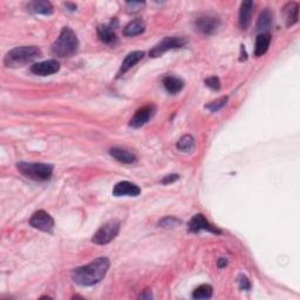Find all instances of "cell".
<instances>
[{
    "label": "cell",
    "instance_id": "6da1fadb",
    "mask_svg": "<svg viewBox=\"0 0 300 300\" xmlns=\"http://www.w3.org/2000/svg\"><path fill=\"white\" fill-rule=\"evenodd\" d=\"M110 262L106 257H100L88 264L73 270L72 279L80 286H92L101 281L106 277Z\"/></svg>",
    "mask_w": 300,
    "mask_h": 300
},
{
    "label": "cell",
    "instance_id": "7a4b0ae2",
    "mask_svg": "<svg viewBox=\"0 0 300 300\" xmlns=\"http://www.w3.org/2000/svg\"><path fill=\"white\" fill-rule=\"evenodd\" d=\"M79 49V39L74 31L69 27H63L59 38L52 45L53 55L58 58H70Z\"/></svg>",
    "mask_w": 300,
    "mask_h": 300
},
{
    "label": "cell",
    "instance_id": "3957f363",
    "mask_svg": "<svg viewBox=\"0 0 300 300\" xmlns=\"http://www.w3.org/2000/svg\"><path fill=\"white\" fill-rule=\"evenodd\" d=\"M40 56L41 51L37 46H20L7 53L4 59V63L6 67L18 68V67H23L27 63L33 62Z\"/></svg>",
    "mask_w": 300,
    "mask_h": 300
},
{
    "label": "cell",
    "instance_id": "277c9868",
    "mask_svg": "<svg viewBox=\"0 0 300 300\" xmlns=\"http://www.w3.org/2000/svg\"><path fill=\"white\" fill-rule=\"evenodd\" d=\"M19 173L32 181H48L53 175V166L47 163H30L19 162L17 164Z\"/></svg>",
    "mask_w": 300,
    "mask_h": 300
},
{
    "label": "cell",
    "instance_id": "5b68a950",
    "mask_svg": "<svg viewBox=\"0 0 300 300\" xmlns=\"http://www.w3.org/2000/svg\"><path fill=\"white\" fill-rule=\"evenodd\" d=\"M121 224L117 219H112L105 223L92 237V242L96 245H106L119 235Z\"/></svg>",
    "mask_w": 300,
    "mask_h": 300
},
{
    "label": "cell",
    "instance_id": "8992f818",
    "mask_svg": "<svg viewBox=\"0 0 300 300\" xmlns=\"http://www.w3.org/2000/svg\"><path fill=\"white\" fill-rule=\"evenodd\" d=\"M185 44H187V40L182 37H167L150 49L149 55L152 58H159V56L163 55L164 53L171 51V49L182 48Z\"/></svg>",
    "mask_w": 300,
    "mask_h": 300
},
{
    "label": "cell",
    "instance_id": "52a82bcc",
    "mask_svg": "<svg viewBox=\"0 0 300 300\" xmlns=\"http://www.w3.org/2000/svg\"><path fill=\"white\" fill-rule=\"evenodd\" d=\"M220 26V20L218 17L212 14H203L199 16L195 21L196 31L204 35L215 34Z\"/></svg>",
    "mask_w": 300,
    "mask_h": 300
},
{
    "label": "cell",
    "instance_id": "ba28073f",
    "mask_svg": "<svg viewBox=\"0 0 300 300\" xmlns=\"http://www.w3.org/2000/svg\"><path fill=\"white\" fill-rule=\"evenodd\" d=\"M30 225L32 228L44 232H52L54 228V219L52 216L44 210L35 211L30 218Z\"/></svg>",
    "mask_w": 300,
    "mask_h": 300
},
{
    "label": "cell",
    "instance_id": "9c48e42d",
    "mask_svg": "<svg viewBox=\"0 0 300 300\" xmlns=\"http://www.w3.org/2000/svg\"><path fill=\"white\" fill-rule=\"evenodd\" d=\"M155 113L156 107L154 105H147L142 107V108L136 110V113H135L134 116L130 119L129 126L131 128H141L142 126H144L149 120L153 119Z\"/></svg>",
    "mask_w": 300,
    "mask_h": 300
},
{
    "label": "cell",
    "instance_id": "30bf717a",
    "mask_svg": "<svg viewBox=\"0 0 300 300\" xmlns=\"http://www.w3.org/2000/svg\"><path fill=\"white\" fill-rule=\"evenodd\" d=\"M188 228L189 230L191 232H194V234H197V232L202 231V230H205V231H209L211 232V234H215V235H220L222 234V231L219 230L218 228L213 227L211 223H209L208 220L204 216L202 215V213H197V215H195L192 218L190 219V222L188 224Z\"/></svg>",
    "mask_w": 300,
    "mask_h": 300
},
{
    "label": "cell",
    "instance_id": "8fae6325",
    "mask_svg": "<svg viewBox=\"0 0 300 300\" xmlns=\"http://www.w3.org/2000/svg\"><path fill=\"white\" fill-rule=\"evenodd\" d=\"M117 27V20L114 19L108 25H100L98 27V37L103 44L106 45H115L117 41V37L115 30Z\"/></svg>",
    "mask_w": 300,
    "mask_h": 300
},
{
    "label": "cell",
    "instance_id": "7c38bea8",
    "mask_svg": "<svg viewBox=\"0 0 300 300\" xmlns=\"http://www.w3.org/2000/svg\"><path fill=\"white\" fill-rule=\"evenodd\" d=\"M60 69V63L56 60H47V61H42L34 63L31 66V72L39 75V77H47L58 73Z\"/></svg>",
    "mask_w": 300,
    "mask_h": 300
},
{
    "label": "cell",
    "instance_id": "4fadbf2b",
    "mask_svg": "<svg viewBox=\"0 0 300 300\" xmlns=\"http://www.w3.org/2000/svg\"><path fill=\"white\" fill-rule=\"evenodd\" d=\"M141 194V189L136 184L131 183L128 181L119 182L113 189V195L115 197H122V196H131V197H136Z\"/></svg>",
    "mask_w": 300,
    "mask_h": 300
},
{
    "label": "cell",
    "instance_id": "5bb4252c",
    "mask_svg": "<svg viewBox=\"0 0 300 300\" xmlns=\"http://www.w3.org/2000/svg\"><path fill=\"white\" fill-rule=\"evenodd\" d=\"M253 6H255V3L253 2H243L241 5V10H239V27L242 30H246L251 24V18H252V12H253Z\"/></svg>",
    "mask_w": 300,
    "mask_h": 300
},
{
    "label": "cell",
    "instance_id": "9a60e30c",
    "mask_svg": "<svg viewBox=\"0 0 300 300\" xmlns=\"http://www.w3.org/2000/svg\"><path fill=\"white\" fill-rule=\"evenodd\" d=\"M143 56H144V52L142 51H135L129 53V54L126 56V59L123 60L122 65H121V68L119 70V73H117V78L121 77V75L126 74L128 70L133 68L136 63H138L142 59H143Z\"/></svg>",
    "mask_w": 300,
    "mask_h": 300
},
{
    "label": "cell",
    "instance_id": "2e32d148",
    "mask_svg": "<svg viewBox=\"0 0 300 300\" xmlns=\"http://www.w3.org/2000/svg\"><path fill=\"white\" fill-rule=\"evenodd\" d=\"M283 14L286 21V26L291 27L298 23L299 19V4L291 2L283 7Z\"/></svg>",
    "mask_w": 300,
    "mask_h": 300
},
{
    "label": "cell",
    "instance_id": "e0dca14e",
    "mask_svg": "<svg viewBox=\"0 0 300 300\" xmlns=\"http://www.w3.org/2000/svg\"><path fill=\"white\" fill-rule=\"evenodd\" d=\"M27 10L35 14H44V16H49L53 13L52 4L47 0H34L27 4Z\"/></svg>",
    "mask_w": 300,
    "mask_h": 300
},
{
    "label": "cell",
    "instance_id": "ac0fdd59",
    "mask_svg": "<svg viewBox=\"0 0 300 300\" xmlns=\"http://www.w3.org/2000/svg\"><path fill=\"white\" fill-rule=\"evenodd\" d=\"M109 154L113 159H115L117 161V162H121L124 164H133L136 162V156H135L133 153L128 152L126 149L115 147L109 150Z\"/></svg>",
    "mask_w": 300,
    "mask_h": 300
},
{
    "label": "cell",
    "instance_id": "d6986e66",
    "mask_svg": "<svg viewBox=\"0 0 300 300\" xmlns=\"http://www.w3.org/2000/svg\"><path fill=\"white\" fill-rule=\"evenodd\" d=\"M163 86L164 88L167 89L168 93L170 94H177L180 93L184 87V81L182 79L177 77H173V75H167L166 78L163 79Z\"/></svg>",
    "mask_w": 300,
    "mask_h": 300
},
{
    "label": "cell",
    "instance_id": "ffe728a7",
    "mask_svg": "<svg viewBox=\"0 0 300 300\" xmlns=\"http://www.w3.org/2000/svg\"><path fill=\"white\" fill-rule=\"evenodd\" d=\"M145 30V24L142 19H135L130 21L129 24L127 25L126 27L123 28V35L124 37H136V35H140L144 32Z\"/></svg>",
    "mask_w": 300,
    "mask_h": 300
},
{
    "label": "cell",
    "instance_id": "44dd1931",
    "mask_svg": "<svg viewBox=\"0 0 300 300\" xmlns=\"http://www.w3.org/2000/svg\"><path fill=\"white\" fill-rule=\"evenodd\" d=\"M271 24H272V17H271L270 11L266 9L259 14L258 21H257V25H256V30L257 32H259V34L269 33Z\"/></svg>",
    "mask_w": 300,
    "mask_h": 300
},
{
    "label": "cell",
    "instance_id": "7402d4cb",
    "mask_svg": "<svg viewBox=\"0 0 300 300\" xmlns=\"http://www.w3.org/2000/svg\"><path fill=\"white\" fill-rule=\"evenodd\" d=\"M271 44V34H258L256 38V46H255V55L262 56L267 52Z\"/></svg>",
    "mask_w": 300,
    "mask_h": 300
},
{
    "label": "cell",
    "instance_id": "603a6c76",
    "mask_svg": "<svg viewBox=\"0 0 300 300\" xmlns=\"http://www.w3.org/2000/svg\"><path fill=\"white\" fill-rule=\"evenodd\" d=\"M176 147L178 150H181V152H191V150L195 148V138L192 137L191 135H184V136H182L180 141L177 142Z\"/></svg>",
    "mask_w": 300,
    "mask_h": 300
},
{
    "label": "cell",
    "instance_id": "cb8c5ba5",
    "mask_svg": "<svg viewBox=\"0 0 300 300\" xmlns=\"http://www.w3.org/2000/svg\"><path fill=\"white\" fill-rule=\"evenodd\" d=\"M212 295V287L209 284H203L192 292L194 299H209Z\"/></svg>",
    "mask_w": 300,
    "mask_h": 300
},
{
    "label": "cell",
    "instance_id": "d4e9b609",
    "mask_svg": "<svg viewBox=\"0 0 300 300\" xmlns=\"http://www.w3.org/2000/svg\"><path fill=\"white\" fill-rule=\"evenodd\" d=\"M182 224V222L176 217L174 216H168V217H164L159 222L160 227H162L164 229H173V228H176V227H180Z\"/></svg>",
    "mask_w": 300,
    "mask_h": 300
},
{
    "label": "cell",
    "instance_id": "484cf974",
    "mask_svg": "<svg viewBox=\"0 0 300 300\" xmlns=\"http://www.w3.org/2000/svg\"><path fill=\"white\" fill-rule=\"evenodd\" d=\"M227 102H228V96H223V98H219V99L215 100V101L210 102L209 105L205 106V108L209 109L210 112L216 113V112H218V110L222 109L223 107L227 105Z\"/></svg>",
    "mask_w": 300,
    "mask_h": 300
},
{
    "label": "cell",
    "instance_id": "4316f807",
    "mask_svg": "<svg viewBox=\"0 0 300 300\" xmlns=\"http://www.w3.org/2000/svg\"><path fill=\"white\" fill-rule=\"evenodd\" d=\"M204 84H205L206 87H209L210 89H212V91H219V89H220V81H219V79L217 78V77L208 78L204 81Z\"/></svg>",
    "mask_w": 300,
    "mask_h": 300
},
{
    "label": "cell",
    "instance_id": "83f0119b",
    "mask_svg": "<svg viewBox=\"0 0 300 300\" xmlns=\"http://www.w3.org/2000/svg\"><path fill=\"white\" fill-rule=\"evenodd\" d=\"M238 284H239V288H241L242 291H248L251 288V283H250V280L244 276V274H241V276H239Z\"/></svg>",
    "mask_w": 300,
    "mask_h": 300
},
{
    "label": "cell",
    "instance_id": "f1b7e54d",
    "mask_svg": "<svg viewBox=\"0 0 300 300\" xmlns=\"http://www.w3.org/2000/svg\"><path fill=\"white\" fill-rule=\"evenodd\" d=\"M145 5V3L143 2H129V3H126V6L127 9L130 11V12H138L142 7Z\"/></svg>",
    "mask_w": 300,
    "mask_h": 300
},
{
    "label": "cell",
    "instance_id": "f546056e",
    "mask_svg": "<svg viewBox=\"0 0 300 300\" xmlns=\"http://www.w3.org/2000/svg\"><path fill=\"white\" fill-rule=\"evenodd\" d=\"M180 180V175H176V174H173V175H169V176H166L162 178V184H171L174 183V182H176Z\"/></svg>",
    "mask_w": 300,
    "mask_h": 300
},
{
    "label": "cell",
    "instance_id": "4dcf8cb0",
    "mask_svg": "<svg viewBox=\"0 0 300 300\" xmlns=\"http://www.w3.org/2000/svg\"><path fill=\"white\" fill-rule=\"evenodd\" d=\"M153 295H152V292L150 290H144L143 293L140 295V299H152Z\"/></svg>",
    "mask_w": 300,
    "mask_h": 300
},
{
    "label": "cell",
    "instance_id": "1f68e13d",
    "mask_svg": "<svg viewBox=\"0 0 300 300\" xmlns=\"http://www.w3.org/2000/svg\"><path fill=\"white\" fill-rule=\"evenodd\" d=\"M228 265V260L225 258H220L218 259V263H217V266L219 267V269H223V267H225Z\"/></svg>",
    "mask_w": 300,
    "mask_h": 300
},
{
    "label": "cell",
    "instance_id": "d6a6232c",
    "mask_svg": "<svg viewBox=\"0 0 300 300\" xmlns=\"http://www.w3.org/2000/svg\"><path fill=\"white\" fill-rule=\"evenodd\" d=\"M65 5H66L67 7H69V11H75V10H77V5H75V4H72V3H66Z\"/></svg>",
    "mask_w": 300,
    "mask_h": 300
}]
</instances>
